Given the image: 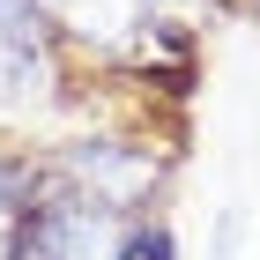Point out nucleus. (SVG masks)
I'll return each mask as SVG.
<instances>
[{"instance_id": "nucleus-5", "label": "nucleus", "mask_w": 260, "mask_h": 260, "mask_svg": "<svg viewBox=\"0 0 260 260\" xmlns=\"http://www.w3.org/2000/svg\"><path fill=\"white\" fill-rule=\"evenodd\" d=\"M119 260H179V245H171V223H156V216H134V223H126V245H119Z\"/></svg>"}, {"instance_id": "nucleus-4", "label": "nucleus", "mask_w": 260, "mask_h": 260, "mask_svg": "<svg viewBox=\"0 0 260 260\" xmlns=\"http://www.w3.org/2000/svg\"><path fill=\"white\" fill-rule=\"evenodd\" d=\"M30 201H38V171L22 156H0V260H15V231L30 216Z\"/></svg>"}, {"instance_id": "nucleus-6", "label": "nucleus", "mask_w": 260, "mask_h": 260, "mask_svg": "<svg viewBox=\"0 0 260 260\" xmlns=\"http://www.w3.org/2000/svg\"><path fill=\"white\" fill-rule=\"evenodd\" d=\"M253 15H260V0H253Z\"/></svg>"}, {"instance_id": "nucleus-2", "label": "nucleus", "mask_w": 260, "mask_h": 260, "mask_svg": "<svg viewBox=\"0 0 260 260\" xmlns=\"http://www.w3.org/2000/svg\"><path fill=\"white\" fill-rule=\"evenodd\" d=\"M45 15L89 45H126L149 30V0H45Z\"/></svg>"}, {"instance_id": "nucleus-3", "label": "nucleus", "mask_w": 260, "mask_h": 260, "mask_svg": "<svg viewBox=\"0 0 260 260\" xmlns=\"http://www.w3.org/2000/svg\"><path fill=\"white\" fill-rule=\"evenodd\" d=\"M45 52H52L45 0H0V60L8 67H45Z\"/></svg>"}, {"instance_id": "nucleus-1", "label": "nucleus", "mask_w": 260, "mask_h": 260, "mask_svg": "<svg viewBox=\"0 0 260 260\" xmlns=\"http://www.w3.org/2000/svg\"><path fill=\"white\" fill-rule=\"evenodd\" d=\"M126 223L134 216H126L119 201L89 193L82 179L38 186V201H30V216L15 231V260H119Z\"/></svg>"}]
</instances>
